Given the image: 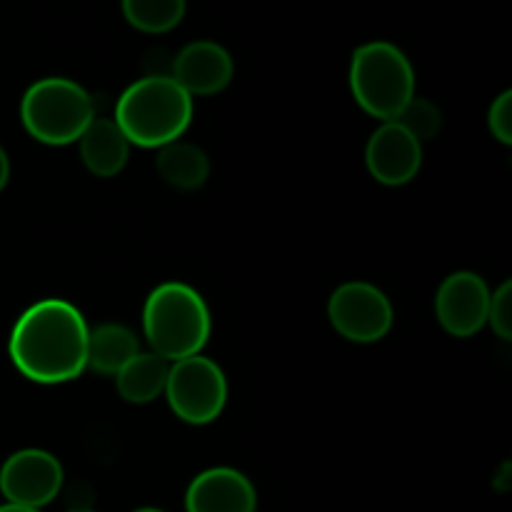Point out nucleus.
<instances>
[{
    "label": "nucleus",
    "mask_w": 512,
    "mask_h": 512,
    "mask_svg": "<svg viewBox=\"0 0 512 512\" xmlns=\"http://www.w3.org/2000/svg\"><path fill=\"white\" fill-rule=\"evenodd\" d=\"M88 335V323L75 305L60 298L40 300L13 325L10 360L33 383H68L88 368Z\"/></svg>",
    "instance_id": "1"
},
{
    "label": "nucleus",
    "mask_w": 512,
    "mask_h": 512,
    "mask_svg": "<svg viewBox=\"0 0 512 512\" xmlns=\"http://www.w3.org/2000/svg\"><path fill=\"white\" fill-rule=\"evenodd\" d=\"M113 120L130 145L163 148L190 128L193 98L170 75H148L125 88Z\"/></svg>",
    "instance_id": "2"
},
{
    "label": "nucleus",
    "mask_w": 512,
    "mask_h": 512,
    "mask_svg": "<svg viewBox=\"0 0 512 512\" xmlns=\"http://www.w3.org/2000/svg\"><path fill=\"white\" fill-rule=\"evenodd\" d=\"M145 340L168 363L193 358L213 333L208 303L185 283H163L148 295L143 308Z\"/></svg>",
    "instance_id": "3"
},
{
    "label": "nucleus",
    "mask_w": 512,
    "mask_h": 512,
    "mask_svg": "<svg viewBox=\"0 0 512 512\" xmlns=\"http://www.w3.org/2000/svg\"><path fill=\"white\" fill-rule=\"evenodd\" d=\"M350 90L365 113L390 123L415 98V70L403 50L373 40L353 53Z\"/></svg>",
    "instance_id": "4"
},
{
    "label": "nucleus",
    "mask_w": 512,
    "mask_h": 512,
    "mask_svg": "<svg viewBox=\"0 0 512 512\" xmlns=\"http://www.w3.org/2000/svg\"><path fill=\"white\" fill-rule=\"evenodd\" d=\"M93 98L83 85L68 78H43L30 85L20 103V120L38 143H78L83 130L93 123Z\"/></svg>",
    "instance_id": "5"
},
{
    "label": "nucleus",
    "mask_w": 512,
    "mask_h": 512,
    "mask_svg": "<svg viewBox=\"0 0 512 512\" xmlns=\"http://www.w3.org/2000/svg\"><path fill=\"white\" fill-rule=\"evenodd\" d=\"M163 395L183 423L208 425L225 410L228 380L215 360L193 355L170 363Z\"/></svg>",
    "instance_id": "6"
},
{
    "label": "nucleus",
    "mask_w": 512,
    "mask_h": 512,
    "mask_svg": "<svg viewBox=\"0 0 512 512\" xmlns=\"http://www.w3.org/2000/svg\"><path fill=\"white\" fill-rule=\"evenodd\" d=\"M330 325L350 343H378L393 328V303L375 285L343 283L328 300Z\"/></svg>",
    "instance_id": "7"
},
{
    "label": "nucleus",
    "mask_w": 512,
    "mask_h": 512,
    "mask_svg": "<svg viewBox=\"0 0 512 512\" xmlns=\"http://www.w3.org/2000/svg\"><path fill=\"white\" fill-rule=\"evenodd\" d=\"M60 488H63V465L45 450H18L0 468V493L13 505L40 510L58 498Z\"/></svg>",
    "instance_id": "8"
},
{
    "label": "nucleus",
    "mask_w": 512,
    "mask_h": 512,
    "mask_svg": "<svg viewBox=\"0 0 512 512\" xmlns=\"http://www.w3.org/2000/svg\"><path fill=\"white\" fill-rule=\"evenodd\" d=\"M490 288L478 273L460 270L443 280L435 298V313L445 333L453 338H473L488 325Z\"/></svg>",
    "instance_id": "9"
},
{
    "label": "nucleus",
    "mask_w": 512,
    "mask_h": 512,
    "mask_svg": "<svg viewBox=\"0 0 512 512\" xmlns=\"http://www.w3.org/2000/svg\"><path fill=\"white\" fill-rule=\"evenodd\" d=\"M365 165L378 183L390 188L405 185L423 165V143H418L403 125L390 120L370 135L365 145Z\"/></svg>",
    "instance_id": "10"
},
{
    "label": "nucleus",
    "mask_w": 512,
    "mask_h": 512,
    "mask_svg": "<svg viewBox=\"0 0 512 512\" xmlns=\"http://www.w3.org/2000/svg\"><path fill=\"white\" fill-rule=\"evenodd\" d=\"M235 65L228 50L213 40H195L185 45L173 60L170 78L193 98V95H215L233 80Z\"/></svg>",
    "instance_id": "11"
},
{
    "label": "nucleus",
    "mask_w": 512,
    "mask_h": 512,
    "mask_svg": "<svg viewBox=\"0 0 512 512\" xmlns=\"http://www.w3.org/2000/svg\"><path fill=\"white\" fill-rule=\"evenodd\" d=\"M258 493L235 468H210L190 483L185 512H255Z\"/></svg>",
    "instance_id": "12"
},
{
    "label": "nucleus",
    "mask_w": 512,
    "mask_h": 512,
    "mask_svg": "<svg viewBox=\"0 0 512 512\" xmlns=\"http://www.w3.org/2000/svg\"><path fill=\"white\" fill-rule=\"evenodd\" d=\"M78 145L85 168L98 178H115L128 163L130 143L113 118H93Z\"/></svg>",
    "instance_id": "13"
},
{
    "label": "nucleus",
    "mask_w": 512,
    "mask_h": 512,
    "mask_svg": "<svg viewBox=\"0 0 512 512\" xmlns=\"http://www.w3.org/2000/svg\"><path fill=\"white\" fill-rule=\"evenodd\" d=\"M140 353L138 335L120 323H103L88 335V368L98 375H118Z\"/></svg>",
    "instance_id": "14"
},
{
    "label": "nucleus",
    "mask_w": 512,
    "mask_h": 512,
    "mask_svg": "<svg viewBox=\"0 0 512 512\" xmlns=\"http://www.w3.org/2000/svg\"><path fill=\"white\" fill-rule=\"evenodd\" d=\"M170 363L155 353H138L118 375L115 385L125 403L145 405L165 393Z\"/></svg>",
    "instance_id": "15"
},
{
    "label": "nucleus",
    "mask_w": 512,
    "mask_h": 512,
    "mask_svg": "<svg viewBox=\"0 0 512 512\" xmlns=\"http://www.w3.org/2000/svg\"><path fill=\"white\" fill-rule=\"evenodd\" d=\"M158 173L173 188L195 190L208 180L210 160L198 145L175 140V143H168L160 148Z\"/></svg>",
    "instance_id": "16"
},
{
    "label": "nucleus",
    "mask_w": 512,
    "mask_h": 512,
    "mask_svg": "<svg viewBox=\"0 0 512 512\" xmlns=\"http://www.w3.org/2000/svg\"><path fill=\"white\" fill-rule=\"evenodd\" d=\"M123 15L140 33H168L183 20L185 0H123Z\"/></svg>",
    "instance_id": "17"
},
{
    "label": "nucleus",
    "mask_w": 512,
    "mask_h": 512,
    "mask_svg": "<svg viewBox=\"0 0 512 512\" xmlns=\"http://www.w3.org/2000/svg\"><path fill=\"white\" fill-rule=\"evenodd\" d=\"M393 123L403 125L418 143H425V140L438 138L440 128H443V115H440L438 105H433L430 100L413 98L400 110V115Z\"/></svg>",
    "instance_id": "18"
},
{
    "label": "nucleus",
    "mask_w": 512,
    "mask_h": 512,
    "mask_svg": "<svg viewBox=\"0 0 512 512\" xmlns=\"http://www.w3.org/2000/svg\"><path fill=\"white\" fill-rule=\"evenodd\" d=\"M488 325L500 340H512V283L505 280L493 295L488 305Z\"/></svg>",
    "instance_id": "19"
},
{
    "label": "nucleus",
    "mask_w": 512,
    "mask_h": 512,
    "mask_svg": "<svg viewBox=\"0 0 512 512\" xmlns=\"http://www.w3.org/2000/svg\"><path fill=\"white\" fill-rule=\"evenodd\" d=\"M488 128L493 138H498L503 145H512V93L505 90L488 113Z\"/></svg>",
    "instance_id": "20"
},
{
    "label": "nucleus",
    "mask_w": 512,
    "mask_h": 512,
    "mask_svg": "<svg viewBox=\"0 0 512 512\" xmlns=\"http://www.w3.org/2000/svg\"><path fill=\"white\" fill-rule=\"evenodd\" d=\"M8 178H10V160H8V153L3 150V145H0V190L8 185Z\"/></svg>",
    "instance_id": "21"
},
{
    "label": "nucleus",
    "mask_w": 512,
    "mask_h": 512,
    "mask_svg": "<svg viewBox=\"0 0 512 512\" xmlns=\"http://www.w3.org/2000/svg\"><path fill=\"white\" fill-rule=\"evenodd\" d=\"M0 512H40V510L38 508H25V505L5 503V505H0Z\"/></svg>",
    "instance_id": "22"
},
{
    "label": "nucleus",
    "mask_w": 512,
    "mask_h": 512,
    "mask_svg": "<svg viewBox=\"0 0 512 512\" xmlns=\"http://www.w3.org/2000/svg\"><path fill=\"white\" fill-rule=\"evenodd\" d=\"M135 512H165V510H160V508H138Z\"/></svg>",
    "instance_id": "23"
},
{
    "label": "nucleus",
    "mask_w": 512,
    "mask_h": 512,
    "mask_svg": "<svg viewBox=\"0 0 512 512\" xmlns=\"http://www.w3.org/2000/svg\"><path fill=\"white\" fill-rule=\"evenodd\" d=\"M70 512H95V510H88V508H75V510H70Z\"/></svg>",
    "instance_id": "24"
}]
</instances>
